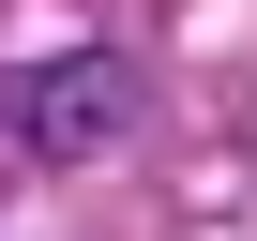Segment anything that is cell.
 Segmentation results:
<instances>
[{
    "instance_id": "6da1fadb",
    "label": "cell",
    "mask_w": 257,
    "mask_h": 241,
    "mask_svg": "<svg viewBox=\"0 0 257 241\" xmlns=\"http://www.w3.org/2000/svg\"><path fill=\"white\" fill-rule=\"evenodd\" d=\"M0 120H16V151H31V166H91V151H121V120H137V60H121V46L16 60Z\"/></svg>"
}]
</instances>
